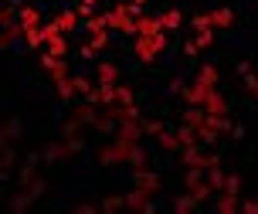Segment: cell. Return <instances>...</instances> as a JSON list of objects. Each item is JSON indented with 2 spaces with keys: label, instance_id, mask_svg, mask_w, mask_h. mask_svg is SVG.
<instances>
[{
  "label": "cell",
  "instance_id": "cell-1",
  "mask_svg": "<svg viewBox=\"0 0 258 214\" xmlns=\"http://www.w3.org/2000/svg\"><path fill=\"white\" fill-rule=\"evenodd\" d=\"M99 164H102V167L129 164L133 170H140V167H146V153L140 150V143H136V139L116 136V139H112V146H102V150H99Z\"/></svg>",
  "mask_w": 258,
  "mask_h": 214
},
{
  "label": "cell",
  "instance_id": "cell-2",
  "mask_svg": "<svg viewBox=\"0 0 258 214\" xmlns=\"http://www.w3.org/2000/svg\"><path fill=\"white\" fill-rule=\"evenodd\" d=\"M163 48H167V31L163 34H136V44H133L140 62H156L163 55Z\"/></svg>",
  "mask_w": 258,
  "mask_h": 214
},
{
  "label": "cell",
  "instance_id": "cell-3",
  "mask_svg": "<svg viewBox=\"0 0 258 214\" xmlns=\"http://www.w3.org/2000/svg\"><path fill=\"white\" fill-rule=\"evenodd\" d=\"M207 170H197V167H190L187 170V190H190L197 201H207L211 194H214V187H211V180H204Z\"/></svg>",
  "mask_w": 258,
  "mask_h": 214
},
{
  "label": "cell",
  "instance_id": "cell-4",
  "mask_svg": "<svg viewBox=\"0 0 258 214\" xmlns=\"http://www.w3.org/2000/svg\"><path fill=\"white\" fill-rule=\"evenodd\" d=\"M234 24V14L228 7H221V11H211V14H197L194 17V27L201 31V27H231Z\"/></svg>",
  "mask_w": 258,
  "mask_h": 214
},
{
  "label": "cell",
  "instance_id": "cell-5",
  "mask_svg": "<svg viewBox=\"0 0 258 214\" xmlns=\"http://www.w3.org/2000/svg\"><path fill=\"white\" fill-rule=\"evenodd\" d=\"M183 164L197 167V170H211V167H218L221 160L214 153H197V146H187V150H183Z\"/></svg>",
  "mask_w": 258,
  "mask_h": 214
},
{
  "label": "cell",
  "instance_id": "cell-6",
  "mask_svg": "<svg viewBox=\"0 0 258 214\" xmlns=\"http://www.w3.org/2000/svg\"><path fill=\"white\" fill-rule=\"evenodd\" d=\"M41 68L51 75L54 85H58V82H64V78H72V75H68V65H64V58H54V55H41Z\"/></svg>",
  "mask_w": 258,
  "mask_h": 214
},
{
  "label": "cell",
  "instance_id": "cell-7",
  "mask_svg": "<svg viewBox=\"0 0 258 214\" xmlns=\"http://www.w3.org/2000/svg\"><path fill=\"white\" fill-rule=\"evenodd\" d=\"M218 78H221V72L214 68V65H201V72H197V78H194V85L201 88V92H214V88H218Z\"/></svg>",
  "mask_w": 258,
  "mask_h": 214
},
{
  "label": "cell",
  "instance_id": "cell-8",
  "mask_svg": "<svg viewBox=\"0 0 258 214\" xmlns=\"http://www.w3.org/2000/svg\"><path fill=\"white\" fill-rule=\"evenodd\" d=\"M122 197H126V207H133V211H153V204H150V197H153V194H146V190L143 187H136V190H129V194H122Z\"/></svg>",
  "mask_w": 258,
  "mask_h": 214
},
{
  "label": "cell",
  "instance_id": "cell-9",
  "mask_svg": "<svg viewBox=\"0 0 258 214\" xmlns=\"http://www.w3.org/2000/svg\"><path fill=\"white\" fill-rule=\"evenodd\" d=\"M109 116L116 119V123H129V119H140V109L133 105V102H112V105H105Z\"/></svg>",
  "mask_w": 258,
  "mask_h": 214
},
{
  "label": "cell",
  "instance_id": "cell-10",
  "mask_svg": "<svg viewBox=\"0 0 258 214\" xmlns=\"http://www.w3.org/2000/svg\"><path fill=\"white\" fill-rule=\"evenodd\" d=\"M89 102H95V105H112L116 102V85L112 82H99V85L92 88Z\"/></svg>",
  "mask_w": 258,
  "mask_h": 214
},
{
  "label": "cell",
  "instance_id": "cell-11",
  "mask_svg": "<svg viewBox=\"0 0 258 214\" xmlns=\"http://www.w3.org/2000/svg\"><path fill=\"white\" fill-rule=\"evenodd\" d=\"M201 105H204L207 116H228V99L221 95L218 88H214V92H207V99L201 102Z\"/></svg>",
  "mask_w": 258,
  "mask_h": 214
},
{
  "label": "cell",
  "instance_id": "cell-12",
  "mask_svg": "<svg viewBox=\"0 0 258 214\" xmlns=\"http://www.w3.org/2000/svg\"><path fill=\"white\" fill-rule=\"evenodd\" d=\"M163 31H167L163 17H146V14L136 17V34H163Z\"/></svg>",
  "mask_w": 258,
  "mask_h": 214
},
{
  "label": "cell",
  "instance_id": "cell-13",
  "mask_svg": "<svg viewBox=\"0 0 258 214\" xmlns=\"http://www.w3.org/2000/svg\"><path fill=\"white\" fill-rule=\"evenodd\" d=\"M136 187H143L146 194H156V190H160V177H156L153 170L140 167V170H136Z\"/></svg>",
  "mask_w": 258,
  "mask_h": 214
},
{
  "label": "cell",
  "instance_id": "cell-14",
  "mask_svg": "<svg viewBox=\"0 0 258 214\" xmlns=\"http://www.w3.org/2000/svg\"><path fill=\"white\" fill-rule=\"evenodd\" d=\"M143 133H146V129H143V119H129V123H119V129H116V136H122V139H136V143H140Z\"/></svg>",
  "mask_w": 258,
  "mask_h": 214
},
{
  "label": "cell",
  "instance_id": "cell-15",
  "mask_svg": "<svg viewBox=\"0 0 258 214\" xmlns=\"http://www.w3.org/2000/svg\"><path fill=\"white\" fill-rule=\"evenodd\" d=\"M85 31H89V34L109 31V14H92V17H85Z\"/></svg>",
  "mask_w": 258,
  "mask_h": 214
},
{
  "label": "cell",
  "instance_id": "cell-16",
  "mask_svg": "<svg viewBox=\"0 0 258 214\" xmlns=\"http://www.w3.org/2000/svg\"><path fill=\"white\" fill-rule=\"evenodd\" d=\"M17 38H24V24H21V21H17V24H7V27H4V34H0V44H4V48H11Z\"/></svg>",
  "mask_w": 258,
  "mask_h": 214
},
{
  "label": "cell",
  "instance_id": "cell-17",
  "mask_svg": "<svg viewBox=\"0 0 258 214\" xmlns=\"http://www.w3.org/2000/svg\"><path fill=\"white\" fill-rule=\"evenodd\" d=\"M75 119H82V123H89V126H92V123L99 119V113H95V102L85 99L82 105H75Z\"/></svg>",
  "mask_w": 258,
  "mask_h": 214
},
{
  "label": "cell",
  "instance_id": "cell-18",
  "mask_svg": "<svg viewBox=\"0 0 258 214\" xmlns=\"http://www.w3.org/2000/svg\"><path fill=\"white\" fill-rule=\"evenodd\" d=\"M197 139H201V146H214V143H218V129L204 119V123L197 126Z\"/></svg>",
  "mask_w": 258,
  "mask_h": 214
},
{
  "label": "cell",
  "instance_id": "cell-19",
  "mask_svg": "<svg viewBox=\"0 0 258 214\" xmlns=\"http://www.w3.org/2000/svg\"><path fill=\"white\" fill-rule=\"evenodd\" d=\"M54 24L61 27V34H68V31H75V24H78V11H61L58 17H54Z\"/></svg>",
  "mask_w": 258,
  "mask_h": 214
},
{
  "label": "cell",
  "instance_id": "cell-20",
  "mask_svg": "<svg viewBox=\"0 0 258 214\" xmlns=\"http://www.w3.org/2000/svg\"><path fill=\"white\" fill-rule=\"evenodd\" d=\"M17 21H21L24 27H41V11H38V7H21Z\"/></svg>",
  "mask_w": 258,
  "mask_h": 214
},
{
  "label": "cell",
  "instance_id": "cell-21",
  "mask_svg": "<svg viewBox=\"0 0 258 214\" xmlns=\"http://www.w3.org/2000/svg\"><path fill=\"white\" fill-rule=\"evenodd\" d=\"M95 72H99V82H112V85H116L119 68H116L112 62H99V68H95Z\"/></svg>",
  "mask_w": 258,
  "mask_h": 214
},
{
  "label": "cell",
  "instance_id": "cell-22",
  "mask_svg": "<svg viewBox=\"0 0 258 214\" xmlns=\"http://www.w3.org/2000/svg\"><path fill=\"white\" fill-rule=\"evenodd\" d=\"M214 207H218V211H224V214H234L241 204H238V197H234V194H224V190H221V197H218V204H214Z\"/></svg>",
  "mask_w": 258,
  "mask_h": 214
},
{
  "label": "cell",
  "instance_id": "cell-23",
  "mask_svg": "<svg viewBox=\"0 0 258 214\" xmlns=\"http://www.w3.org/2000/svg\"><path fill=\"white\" fill-rule=\"evenodd\" d=\"M177 136H180L183 150H187V146H197V143H201V139H197V126H187V123H183V126L177 129Z\"/></svg>",
  "mask_w": 258,
  "mask_h": 214
},
{
  "label": "cell",
  "instance_id": "cell-24",
  "mask_svg": "<svg viewBox=\"0 0 258 214\" xmlns=\"http://www.w3.org/2000/svg\"><path fill=\"white\" fill-rule=\"evenodd\" d=\"M156 139H160V146H163V150H183L180 136H177V133H170V129H167V133H160Z\"/></svg>",
  "mask_w": 258,
  "mask_h": 214
},
{
  "label": "cell",
  "instance_id": "cell-25",
  "mask_svg": "<svg viewBox=\"0 0 258 214\" xmlns=\"http://www.w3.org/2000/svg\"><path fill=\"white\" fill-rule=\"evenodd\" d=\"M24 41L27 48H38V44H44V31L41 27H24Z\"/></svg>",
  "mask_w": 258,
  "mask_h": 214
},
{
  "label": "cell",
  "instance_id": "cell-26",
  "mask_svg": "<svg viewBox=\"0 0 258 214\" xmlns=\"http://www.w3.org/2000/svg\"><path fill=\"white\" fill-rule=\"evenodd\" d=\"M160 17H163V27H167V31H173V27L183 24V14L180 11H163Z\"/></svg>",
  "mask_w": 258,
  "mask_h": 214
},
{
  "label": "cell",
  "instance_id": "cell-27",
  "mask_svg": "<svg viewBox=\"0 0 258 214\" xmlns=\"http://www.w3.org/2000/svg\"><path fill=\"white\" fill-rule=\"evenodd\" d=\"M48 55H54V58H64V55H68V41H64V34L54 38V41H48Z\"/></svg>",
  "mask_w": 258,
  "mask_h": 214
},
{
  "label": "cell",
  "instance_id": "cell-28",
  "mask_svg": "<svg viewBox=\"0 0 258 214\" xmlns=\"http://www.w3.org/2000/svg\"><path fill=\"white\" fill-rule=\"evenodd\" d=\"M194 207H197V197H194V194H183V197H177V201H173V211H194Z\"/></svg>",
  "mask_w": 258,
  "mask_h": 214
},
{
  "label": "cell",
  "instance_id": "cell-29",
  "mask_svg": "<svg viewBox=\"0 0 258 214\" xmlns=\"http://www.w3.org/2000/svg\"><path fill=\"white\" fill-rule=\"evenodd\" d=\"M207 180H211L214 190H224V180H228V177L221 174V167H211V170H207Z\"/></svg>",
  "mask_w": 258,
  "mask_h": 214
},
{
  "label": "cell",
  "instance_id": "cell-30",
  "mask_svg": "<svg viewBox=\"0 0 258 214\" xmlns=\"http://www.w3.org/2000/svg\"><path fill=\"white\" fill-rule=\"evenodd\" d=\"M224 194H234V197L241 194V177L238 174H228V180H224Z\"/></svg>",
  "mask_w": 258,
  "mask_h": 214
},
{
  "label": "cell",
  "instance_id": "cell-31",
  "mask_svg": "<svg viewBox=\"0 0 258 214\" xmlns=\"http://www.w3.org/2000/svg\"><path fill=\"white\" fill-rule=\"evenodd\" d=\"M72 82H75L78 95H85V99H89V95H92V88H95V85H92V82H89V78H85V75H75V78H72Z\"/></svg>",
  "mask_w": 258,
  "mask_h": 214
},
{
  "label": "cell",
  "instance_id": "cell-32",
  "mask_svg": "<svg viewBox=\"0 0 258 214\" xmlns=\"http://www.w3.org/2000/svg\"><path fill=\"white\" fill-rule=\"evenodd\" d=\"M31 201H34V194L27 190V194H17L11 204H14V211H27V207H31Z\"/></svg>",
  "mask_w": 258,
  "mask_h": 214
},
{
  "label": "cell",
  "instance_id": "cell-33",
  "mask_svg": "<svg viewBox=\"0 0 258 214\" xmlns=\"http://www.w3.org/2000/svg\"><path fill=\"white\" fill-rule=\"evenodd\" d=\"M143 129H146L150 136H160V133H167V126H163L160 119H143Z\"/></svg>",
  "mask_w": 258,
  "mask_h": 214
},
{
  "label": "cell",
  "instance_id": "cell-34",
  "mask_svg": "<svg viewBox=\"0 0 258 214\" xmlns=\"http://www.w3.org/2000/svg\"><path fill=\"white\" fill-rule=\"evenodd\" d=\"M75 92H78V88H75V82H72V78H64V82H58V95H61V99H72Z\"/></svg>",
  "mask_w": 258,
  "mask_h": 214
},
{
  "label": "cell",
  "instance_id": "cell-35",
  "mask_svg": "<svg viewBox=\"0 0 258 214\" xmlns=\"http://www.w3.org/2000/svg\"><path fill=\"white\" fill-rule=\"evenodd\" d=\"M41 31H44V44L54 41V38H61V27L54 24V21H51V24H41Z\"/></svg>",
  "mask_w": 258,
  "mask_h": 214
},
{
  "label": "cell",
  "instance_id": "cell-36",
  "mask_svg": "<svg viewBox=\"0 0 258 214\" xmlns=\"http://www.w3.org/2000/svg\"><path fill=\"white\" fill-rule=\"evenodd\" d=\"M17 129H21V119H11V123L4 126V143H14V136H17Z\"/></svg>",
  "mask_w": 258,
  "mask_h": 214
},
{
  "label": "cell",
  "instance_id": "cell-37",
  "mask_svg": "<svg viewBox=\"0 0 258 214\" xmlns=\"http://www.w3.org/2000/svg\"><path fill=\"white\" fill-rule=\"evenodd\" d=\"M34 164H38V156H31V160H27V167L21 170V184H31V180H34Z\"/></svg>",
  "mask_w": 258,
  "mask_h": 214
},
{
  "label": "cell",
  "instance_id": "cell-38",
  "mask_svg": "<svg viewBox=\"0 0 258 214\" xmlns=\"http://www.w3.org/2000/svg\"><path fill=\"white\" fill-rule=\"evenodd\" d=\"M95 51H102V48H109V31H102V34H92V41H89Z\"/></svg>",
  "mask_w": 258,
  "mask_h": 214
},
{
  "label": "cell",
  "instance_id": "cell-39",
  "mask_svg": "<svg viewBox=\"0 0 258 214\" xmlns=\"http://www.w3.org/2000/svg\"><path fill=\"white\" fill-rule=\"evenodd\" d=\"M11 167H14V146L4 143V174H11Z\"/></svg>",
  "mask_w": 258,
  "mask_h": 214
},
{
  "label": "cell",
  "instance_id": "cell-40",
  "mask_svg": "<svg viewBox=\"0 0 258 214\" xmlns=\"http://www.w3.org/2000/svg\"><path fill=\"white\" fill-rule=\"evenodd\" d=\"M197 44H201V48H207V44H211V41H214V34H211V27H201V31H197Z\"/></svg>",
  "mask_w": 258,
  "mask_h": 214
},
{
  "label": "cell",
  "instance_id": "cell-41",
  "mask_svg": "<svg viewBox=\"0 0 258 214\" xmlns=\"http://www.w3.org/2000/svg\"><path fill=\"white\" fill-rule=\"evenodd\" d=\"M82 146H85V143H82L78 136H64V153H78Z\"/></svg>",
  "mask_w": 258,
  "mask_h": 214
},
{
  "label": "cell",
  "instance_id": "cell-42",
  "mask_svg": "<svg viewBox=\"0 0 258 214\" xmlns=\"http://www.w3.org/2000/svg\"><path fill=\"white\" fill-rule=\"evenodd\" d=\"M119 207H126V197H109V201H102V211H119Z\"/></svg>",
  "mask_w": 258,
  "mask_h": 214
},
{
  "label": "cell",
  "instance_id": "cell-43",
  "mask_svg": "<svg viewBox=\"0 0 258 214\" xmlns=\"http://www.w3.org/2000/svg\"><path fill=\"white\" fill-rule=\"evenodd\" d=\"M58 156H64V143H61V146L54 143V146H48V150H44V160H58Z\"/></svg>",
  "mask_w": 258,
  "mask_h": 214
},
{
  "label": "cell",
  "instance_id": "cell-44",
  "mask_svg": "<svg viewBox=\"0 0 258 214\" xmlns=\"http://www.w3.org/2000/svg\"><path fill=\"white\" fill-rule=\"evenodd\" d=\"M92 14H95V4L82 0V4H78V17H92Z\"/></svg>",
  "mask_w": 258,
  "mask_h": 214
},
{
  "label": "cell",
  "instance_id": "cell-45",
  "mask_svg": "<svg viewBox=\"0 0 258 214\" xmlns=\"http://www.w3.org/2000/svg\"><path fill=\"white\" fill-rule=\"evenodd\" d=\"M116 102H133V92L122 85H116Z\"/></svg>",
  "mask_w": 258,
  "mask_h": 214
},
{
  "label": "cell",
  "instance_id": "cell-46",
  "mask_svg": "<svg viewBox=\"0 0 258 214\" xmlns=\"http://www.w3.org/2000/svg\"><path fill=\"white\" fill-rule=\"evenodd\" d=\"M27 190H31L34 197H41V194H44V180H31V184H27Z\"/></svg>",
  "mask_w": 258,
  "mask_h": 214
},
{
  "label": "cell",
  "instance_id": "cell-47",
  "mask_svg": "<svg viewBox=\"0 0 258 214\" xmlns=\"http://www.w3.org/2000/svg\"><path fill=\"white\" fill-rule=\"evenodd\" d=\"M241 211H248V214H258V201H245V204H241Z\"/></svg>",
  "mask_w": 258,
  "mask_h": 214
},
{
  "label": "cell",
  "instance_id": "cell-48",
  "mask_svg": "<svg viewBox=\"0 0 258 214\" xmlns=\"http://www.w3.org/2000/svg\"><path fill=\"white\" fill-rule=\"evenodd\" d=\"M78 58H85V62H89V58H95V48H92V44H85V48H82V55H78Z\"/></svg>",
  "mask_w": 258,
  "mask_h": 214
},
{
  "label": "cell",
  "instance_id": "cell-49",
  "mask_svg": "<svg viewBox=\"0 0 258 214\" xmlns=\"http://www.w3.org/2000/svg\"><path fill=\"white\" fill-rule=\"evenodd\" d=\"M75 211H78V214H92V211H95V204H78Z\"/></svg>",
  "mask_w": 258,
  "mask_h": 214
},
{
  "label": "cell",
  "instance_id": "cell-50",
  "mask_svg": "<svg viewBox=\"0 0 258 214\" xmlns=\"http://www.w3.org/2000/svg\"><path fill=\"white\" fill-rule=\"evenodd\" d=\"M133 4H140V7H143V4H146V0H133Z\"/></svg>",
  "mask_w": 258,
  "mask_h": 214
},
{
  "label": "cell",
  "instance_id": "cell-51",
  "mask_svg": "<svg viewBox=\"0 0 258 214\" xmlns=\"http://www.w3.org/2000/svg\"><path fill=\"white\" fill-rule=\"evenodd\" d=\"M89 4H95V0H89Z\"/></svg>",
  "mask_w": 258,
  "mask_h": 214
}]
</instances>
